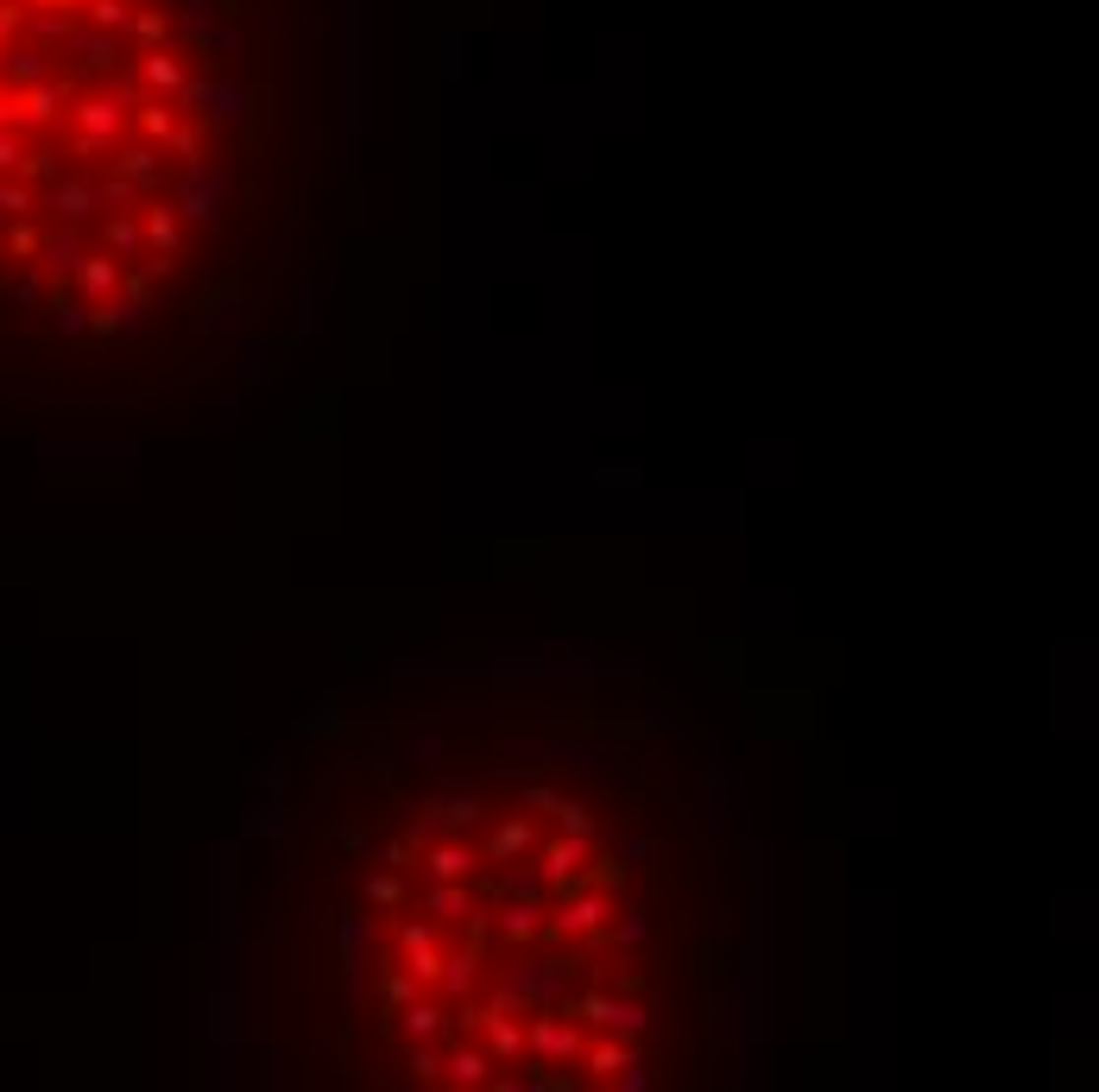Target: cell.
Segmentation results:
<instances>
[{"label": "cell", "instance_id": "obj_3", "mask_svg": "<svg viewBox=\"0 0 1099 1092\" xmlns=\"http://www.w3.org/2000/svg\"><path fill=\"white\" fill-rule=\"evenodd\" d=\"M581 853H588V846H581V840H563V846H550V878H569V872L581 866Z\"/></svg>", "mask_w": 1099, "mask_h": 1092}, {"label": "cell", "instance_id": "obj_6", "mask_svg": "<svg viewBox=\"0 0 1099 1092\" xmlns=\"http://www.w3.org/2000/svg\"><path fill=\"white\" fill-rule=\"evenodd\" d=\"M436 872H443V878H461V872H468V853H456V846H443V853H436Z\"/></svg>", "mask_w": 1099, "mask_h": 1092}, {"label": "cell", "instance_id": "obj_7", "mask_svg": "<svg viewBox=\"0 0 1099 1092\" xmlns=\"http://www.w3.org/2000/svg\"><path fill=\"white\" fill-rule=\"evenodd\" d=\"M153 240H158V247H171V240H177V221H171V209H153Z\"/></svg>", "mask_w": 1099, "mask_h": 1092}, {"label": "cell", "instance_id": "obj_8", "mask_svg": "<svg viewBox=\"0 0 1099 1092\" xmlns=\"http://www.w3.org/2000/svg\"><path fill=\"white\" fill-rule=\"evenodd\" d=\"M594 1067H600V1073H620V1067H632V1055H626V1049H600Z\"/></svg>", "mask_w": 1099, "mask_h": 1092}, {"label": "cell", "instance_id": "obj_4", "mask_svg": "<svg viewBox=\"0 0 1099 1092\" xmlns=\"http://www.w3.org/2000/svg\"><path fill=\"white\" fill-rule=\"evenodd\" d=\"M449 1073H456V1080H480V1073H487V1061H480L474 1049H461L456 1061H449Z\"/></svg>", "mask_w": 1099, "mask_h": 1092}, {"label": "cell", "instance_id": "obj_9", "mask_svg": "<svg viewBox=\"0 0 1099 1092\" xmlns=\"http://www.w3.org/2000/svg\"><path fill=\"white\" fill-rule=\"evenodd\" d=\"M594 916H600V903H576V909H569V929H594Z\"/></svg>", "mask_w": 1099, "mask_h": 1092}, {"label": "cell", "instance_id": "obj_5", "mask_svg": "<svg viewBox=\"0 0 1099 1092\" xmlns=\"http://www.w3.org/2000/svg\"><path fill=\"white\" fill-rule=\"evenodd\" d=\"M83 284H89V291H108V284H114V266H108V260H89V266H83Z\"/></svg>", "mask_w": 1099, "mask_h": 1092}, {"label": "cell", "instance_id": "obj_2", "mask_svg": "<svg viewBox=\"0 0 1099 1092\" xmlns=\"http://www.w3.org/2000/svg\"><path fill=\"white\" fill-rule=\"evenodd\" d=\"M537 1049L544 1055H576V1036H569L563 1023H537Z\"/></svg>", "mask_w": 1099, "mask_h": 1092}, {"label": "cell", "instance_id": "obj_10", "mask_svg": "<svg viewBox=\"0 0 1099 1092\" xmlns=\"http://www.w3.org/2000/svg\"><path fill=\"white\" fill-rule=\"evenodd\" d=\"M493 1049H500V1055H519V1029H512V1023H493Z\"/></svg>", "mask_w": 1099, "mask_h": 1092}, {"label": "cell", "instance_id": "obj_1", "mask_svg": "<svg viewBox=\"0 0 1099 1092\" xmlns=\"http://www.w3.org/2000/svg\"><path fill=\"white\" fill-rule=\"evenodd\" d=\"M524 846H531V827H524V821H512V827L493 833V859H512V853H524Z\"/></svg>", "mask_w": 1099, "mask_h": 1092}]
</instances>
